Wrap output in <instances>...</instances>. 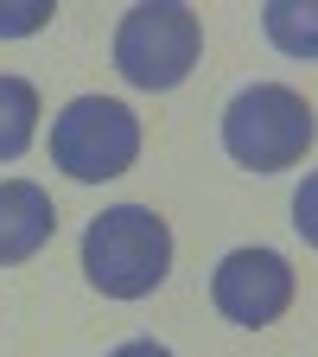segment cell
<instances>
[{
  "instance_id": "1",
  "label": "cell",
  "mask_w": 318,
  "mask_h": 357,
  "mask_svg": "<svg viewBox=\"0 0 318 357\" xmlns=\"http://www.w3.org/2000/svg\"><path fill=\"white\" fill-rule=\"evenodd\" d=\"M172 268V230L147 204H115L83 230V275L109 300H141Z\"/></svg>"
},
{
  "instance_id": "7",
  "label": "cell",
  "mask_w": 318,
  "mask_h": 357,
  "mask_svg": "<svg viewBox=\"0 0 318 357\" xmlns=\"http://www.w3.org/2000/svg\"><path fill=\"white\" fill-rule=\"evenodd\" d=\"M261 32L274 38V52L312 64L318 58V0H274V7L261 13Z\"/></svg>"
},
{
  "instance_id": "2",
  "label": "cell",
  "mask_w": 318,
  "mask_h": 357,
  "mask_svg": "<svg viewBox=\"0 0 318 357\" xmlns=\"http://www.w3.org/2000/svg\"><path fill=\"white\" fill-rule=\"evenodd\" d=\"M312 134H318V115L287 83H248L223 109V147L248 172H280V166L305 160Z\"/></svg>"
},
{
  "instance_id": "5",
  "label": "cell",
  "mask_w": 318,
  "mask_h": 357,
  "mask_svg": "<svg viewBox=\"0 0 318 357\" xmlns=\"http://www.w3.org/2000/svg\"><path fill=\"white\" fill-rule=\"evenodd\" d=\"M210 300H216V312L230 326L261 332V326H274L280 312L293 306V268L274 249H230V255L216 261Z\"/></svg>"
},
{
  "instance_id": "3",
  "label": "cell",
  "mask_w": 318,
  "mask_h": 357,
  "mask_svg": "<svg viewBox=\"0 0 318 357\" xmlns=\"http://www.w3.org/2000/svg\"><path fill=\"white\" fill-rule=\"evenodd\" d=\"M198 52H204V26H198L191 7H178V0H147V7H134L115 26V70L134 89L185 83Z\"/></svg>"
},
{
  "instance_id": "9",
  "label": "cell",
  "mask_w": 318,
  "mask_h": 357,
  "mask_svg": "<svg viewBox=\"0 0 318 357\" xmlns=\"http://www.w3.org/2000/svg\"><path fill=\"white\" fill-rule=\"evenodd\" d=\"M51 20V0H13V7H0V38H26Z\"/></svg>"
},
{
  "instance_id": "4",
  "label": "cell",
  "mask_w": 318,
  "mask_h": 357,
  "mask_svg": "<svg viewBox=\"0 0 318 357\" xmlns=\"http://www.w3.org/2000/svg\"><path fill=\"white\" fill-rule=\"evenodd\" d=\"M141 153V121H134L127 102L115 96H77L58 121H51V160L64 178L77 185H102V178H121Z\"/></svg>"
},
{
  "instance_id": "6",
  "label": "cell",
  "mask_w": 318,
  "mask_h": 357,
  "mask_svg": "<svg viewBox=\"0 0 318 357\" xmlns=\"http://www.w3.org/2000/svg\"><path fill=\"white\" fill-rule=\"evenodd\" d=\"M58 204L45 198L32 178H0V261H26L51 243Z\"/></svg>"
},
{
  "instance_id": "8",
  "label": "cell",
  "mask_w": 318,
  "mask_h": 357,
  "mask_svg": "<svg viewBox=\"0 0 318 357\" xmlns=\"http://www.w3.org/2000/svg\"><path fill=\"white\" fill-rule=\"evenodd\" d=\"M38 134V89L26 77H0V160H19Z\"/></svg>"
},
{
  "instance_id": "11",
  "label": "cell",
  "mask_w": 318,
  "mask_h": 357,
  "mask_svg": "<svg viewBox=\"0 0 318 357\" xmlns=\"http://www.w3.org/2000/svg\"><path fill=\"white\" fill-rule=\"evenodd\" d=\"M109 357H172L166 344H153V338H127V344H115Z\"/></svg>"
},
{
  "instance_id": "10",
  "label": "cell",
  "mask_w": 318,
  "mask_h": 357,
  "mask_svg": "<svg viewBox=\"0 0 318 357\" xmlns=\"http://www.w3.org/2000/svg\"><path fill=\"white\" fill-rule=\"evenodd\" d=\"M293 230H299V236H305V243L318 249V172L305 178L299 192H293Z\"/></svg>"
}]
</instances>
